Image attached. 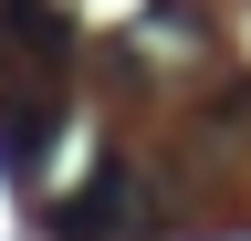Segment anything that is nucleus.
Instances as JSON below:
<instances>
[{"instance_id":"nucleus-1","label":"nucleus","mask_w":251,"mask_h":241,"mask_svg":"<svg viewBox=\"0 0 251 241\" xmlns=\"http://www.w3.org/2000/svg\"><path fill=\"white\" fill-rule=\"evenodd\" d=\"M147 210H157V199H147L136 158H105L74 199L52 210V241H147Z\"/></svg>"},{"instance_id":"nucleus-2","label":"nucleus","mask_w":251,"mask_h":241,"mask_svg":"<svg viewBox=\"0 0 251 241\" xmlns=\"http://www.w3.org/2000/svg\"><path fill=\"white\" fill-rule=\"evenodd\" d=\"M52 136H63V74H31L21 95H0V158L11 168H42Z\"/></svg>"},{"instance_id":"nucleus-3","label":"nucleus","mask_w":251,"mask_h":241,"mask_svg":"<svg viewBox=\"0 0 251 241\" xmlns=\"http://www.w3.org/2000/svg\"><path fill=\"white\" fill-rule=\"evenodd\" d=\"M0 21H11V42H21L42 74H63V53H74V21H63L52 0H0Z\"/></svg>"}]
</instances>
